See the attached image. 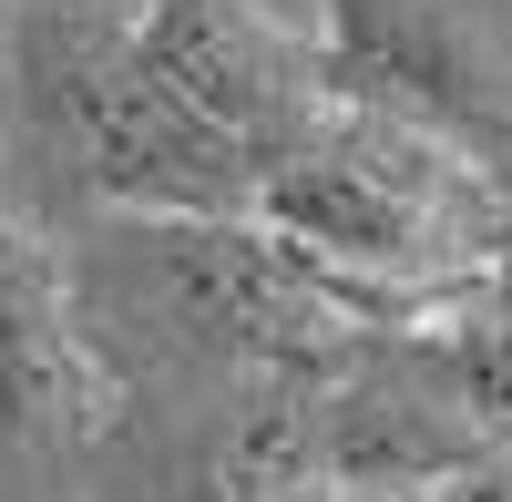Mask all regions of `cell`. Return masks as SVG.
Returning <instances> with one entry per match:
<instances>
[{
    "instance_id": "cell-1",
    "label": "cell",
    "mask_w": 512,
    "mask_h": 502,
    "mask_svg": "<svg viewBox=\"0 0 512 502\" xmlns=\"http://www.w3.org/2000/svg\"><path fill=\"white\" fill-rule=\"evenodd\" d=\"M246 226L277 236L349 308L410 298V287H461L492 257V175L472 154L328 93V113L256 175Z\"/></svg>"
},
{
    "instance_id": "cell-2",
    "label": "cell",
    "mask_w": 512,
    "mask_h": 502,
    "mask_svg": "<svg viewBox=\"0 0 512 502\" xmlns=\"http://www.w3.org/2000/svg\"><path fill=\"white\" fill-rule=\"evenodd\" d=\"M328 82L482 175L512 164V11L502 0H328Z\"/></svg>"
},
{
    "instance_id": "cell-3",
    "label": "cell",
    "mask_w": 512,
    "mask_h": 502,
    "mask_svg": "<svg viewBox=\"0 0 512 502\" xmlns=\"http://www.w3.org/2000/svg\"><path fill=\"white\" fill-rule=\"evenodd\" d=\"M103 359L72 318V287L21 216H0V441H93L103 431Z\"/></svg>"
}]
</instances>
